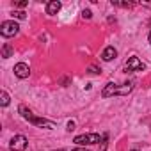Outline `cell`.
<instances>
[{"label": "cell", "mask_w": 151, "mask_h": 151, "mask_svg": "<svg viewBox=\"0 0 151 151\" xmlns=\"http://www.w3.org/2000/svg\"><path fill=\"white\" fill-rule=\"evenodd\" d=\"M103 137H100V133H84V135H77L73 142H77L78 146H93L101 142Z\"/></svg>", "instance_id": "6da1fadb"}, {"label": "cell", "mask_w": 151, "mask_h": 151, "mask_svg": "<svg viewBox=\"0 0 151 151\" xmlns=\"http://www.w3.org/2000/svg\"><path fill=\"white\" fill-rule=\"evenodd\" d=\"M20 32V25L14 22V20H9V22H4L2 25H0V34H2L4 37H13Z\"/></svg>", "instance_id": "7a4b0ae2"}, {"label": "cell", "mask_w": 151, "mask_h": 151, "mask_svg": "<svg viewBox=\"0 0 151 151\" xmlns=\"http://www.w3.org/2000/svg\"><path fill=\"white\" fill-rule=\"evenodd\" d=\"M27 144H29V140H27L25 135H14V137L11 139L9 147H11L13 151H25V149H27Z\"/></svg>", "instance_id": "3957f363"}, {"label": "cell", "mask_w": 151, "mask_h": 151, "mask_svg": "<svg viewBox=\"0 0 151 151\" xmlns=\"http://www.w3.org/2000/svg\"><path fill=\"white\" fill-rule=\"evenodd\" d=\"M14 75L18 78H29V75H30V68H29V64H25V62H18L16 66H14Z\"/></svg>", "instance_id": "277c9868"}, {"label": "cell", "mask_w": 151, "mask_h": 151, "mask_svg": "<svg viewBox=\"0 0 151 151\" xmlns=\"http://www.w3.org/2000/svg\"><path fill=\"white\" fill-rule=\"evenodd\" d=\"M126 69L128 71H144V64L139 57H130L126 60Z\"/></svg>", "instance_id": "5b68a950"}, {"label": "cell", "mask_w": 151, "mask_h": 151, "mask_svg": "<svg viewBox=\"0 0 151 151\" xmlns=\"http://www.w3.org/2000/svg\"><path fill=\"white\" fill-rule=\"evenodd\" d=\"M29 121H30L32 124H36V126H41V128H46V130H53V128H55V124H53L52 121H48V119H43V117H36V116H32Z\"/></svg>", "instance_id": "8992f818"}, {"label": "cell", "mask_w": 151, "mask_h": 151, "mask_svg": "<svg viewBox=\"0 0 151 151\" xmlns=\"http://www.w3.org/2000/svg\"><path fill=\"white\" fill-rule=\"evenodd\" d=\"M116 94H119V86L114 84V82H109L105 86V89L101 91V96L103 98H110V96H116Z\"/></svg>", "instance_id": "52a82bcc"}, {"label": "cell", "mask_w": 151, "mask_h": 151, "mask_svg": "<svg viewBox=\"0 0 151 151\" xmlns=\"http://www.w3.org/2000/svg\"><path fill=\"white\" fill-rule=\"evenodd\" d=\"M117 57V50L114 48V46H107L103 52H101V59L105 60V62H110L112 59H116Z\"/></svg>", "instance_id": "ba28073f"}, {"label": "cell", "mask_w": 151, "mask_h": 151, "mask_svg": "<svg viewBox=\"0 0 151 151\" xmlns=\"http://www.w3.org/2000/svg\"><path fill=\"white\" fill-rule=\"evenodd\" d=\"M60 7H62V4L59 2V0H52V2L46 4V14L53 16V14H57V13L60 11Z\"/></svg>", "instance_id": "9c48e42d"}, {"label": "cell", "mask_w": 151, "mask_h": 151, "mask_svg": "<svg viewBox=\"0 0 151 151\" xmlns=\"http://www.w3.org/2000/svg\"><path fill=\"white\" fill-rule=\"evenodd\" d=\"M13 53H14V48H13L9 43H6V45L2 46V57H4V59H9V57H13Z\"/></svg>", "instance_id": "30bf717a"}, {"label": "cell", "mask_w": 151, "mask_h": 151, "mask_svg": "<svg viewBox=\"0 0 151 151\" xmlns=\"http://www.w3.org/2000/svg\"><path fill=\"white\" fill-rule=\"evenodd\" d=\"M18 112H20V114H22V117H23V119H27V121H29V119L34 116V114H32V110H30V109H27L25 105H20Z\"/></svg>", "instance_id": "8fae6325"}, {"label": "cell", "mask_w": 151, "mask_h": 151, "mask_svg": "<svg viewBox=\"0 0 151 151\" xmlns=\"http://www.w3.org/2000/svg\"><path fill=\"white\" fill-rule=\"evenodd\" d=\"M132 89H133V82H126V84H123V87H119V96H124V94L132 93Z\"/></svg>", "instance_id": "7c38bea8"}, {"label": "cell", "mask_w": 151, "mask_h": 151, "mask_svg": "<svg viewBox=\"0 0 151 151\" xmlns=\"http://www.w3.org/2000/svg\"><path fill=\"white\" fill-rule=\"evenodd\" d=\"M0 105H2V107H7L9 105V94L6 91L0 93Z\"/></svg>", "instance_id": "4fadbf2b"}, {"label": "cell", "mask_w": 151, "mask_h": 151, "mask_svg": "<svg viewBox=\"0 0 151 151\" xmlns=\"http://www.w3.org/2000/svg\"><path fill=\"white\" fill-rule=\"evenodd\" d=\"M13 18H18V20H25L27 14L23 11H13Z\"/></svg>", "instance_id": "5bb4252c"}, {"label": "cell", "mask_w": 151, "mask_h": 151, "mask_svg": "<svg viewBox=\"0 0 151 151\" xmlns=\"http://www.w3.org/2000/svg\"><path fill=\"white\" fill-rule=\"evenodd\" d=\"M112 6H121V7H132L133 4H130V2H112Z\"/></svg>", "instance_id": "9a60e30c"}, {"label": "cell", "mask_w": 151, "mask_h": 151, "mask_svg": "<svg viewBox=\"0 0 151 151\" xmlns=\"http://www.w3.org/2000/svg\"><path fill=\"white\" fill-rule=\"evenodd\" d=\"M82 16H84L86 20H91V18H93V13H91L89 9H84V11H82Z\"/></svg>", "instance_id": "2e32d148"}, {"label": "cell", "mask_w": 151, "mask_h": 151, "mask_svg": "<svg viewBox=\"0 0 151 151\" xmlns=\"http://www.w3.org/2000/svg\"><path fill=\"white\" fill-rule=\"evenodd\" d=\"M29 2H27V0H20V2H14V7H25Z\"/></svg>", "instance_id": "e0dca14e"}, {"label": "cell", "mask_w": 151, "mask_h": 151, "mask_svg": "<svg viewBox=\"0 0 151 151\" xmlns=\"http://www.w3.org/2000/svg\"><path fill=\"white\" fill-rule=\"evenodd\" d=\"M100 71H101V69H98L96 66H89V73H93V75H98Z\"/></svg>", "instance_id": "ac0fdd59"}, {"label": "cell", "mask_w": 151, "mask_h": 151, "mask_svg": "<svg viewBox=\"0 0 151 151\" xmlns=\"http://www.w3.org/2000/svg\"><path fill=\"white\" fill-rule=\"evenodd\" d=\"M107 149V135H103V139H101V151H105Z\"/></svg>", "instance_id": "d6986e66"}, {"label": "cell", "mask_w": 151, "mask_h": 151, "mask_svg": "<svg viewBox=\"0 0 151 151\" xmlns=\"http://www.w3.org/2000/svg\"><path fill=\"white\" fill-rule=\"evenodd\" d=\"M73 130H75V123L69 121V123H68V132H73Z\"/></svg>", "instance_id": "ffe728a7"}, {"label": "cell", "mask_w": 151, "mask_h": 151, "mask_svg": "<svg viewBox=\"0 0 151 151\" xmlns=\"http://www.w3.org/2000/svg\"><path fill=\"white\" fill-rule=\"evenodd\" d=\"M71 151H87L86 147H77V149H71Z\"/></svg>", "instance_id": "44dd1931"}, {"label": "cell", "mask_w": 151, "mask_h": 151, "mask_svg": "<svg viewBox=\"0 0 151 151\" xmlns=\"http://www.w3.org/2000/svg\"><path fill=\"white\" fill-rule=\"evenodd\" d=\"M147 41H149V45H151V32H149V36H147Z\"/></svg>", "instance_id": "7402d4cb"}, {"label": "cell", "mask_w": 151, "mask_h": 151, "mask_svg": "<svg viewBox=\"0 0 151 151\" xmlns=\"http://www.w3.org/2000/svg\"><path fill=\"white\" fill-rule=\"evenodd\" d=\"M55 151H64V149H55Z\"/></svg>", "instance_id": "603a6c76"}]
</instances>
